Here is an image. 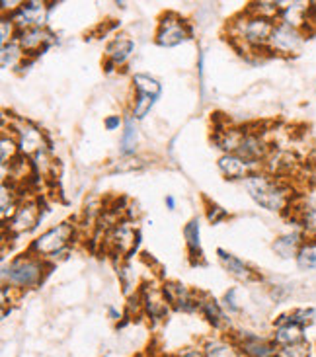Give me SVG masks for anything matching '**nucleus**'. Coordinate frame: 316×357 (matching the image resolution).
Returning <instances> with one entry per match:
<instances>
[{"mask_svg":"<svg viewBox=\"0 0 316 357\" xmlns=\"http://www.w3.org/2000/svg\"><path fill=\"white\" fill-rule=\"evenodd\" d=\"M176 357H203V351L197 348H188V349H183L182 354H178Z\"/></svg>","mask_w":316,"mask_h":357,"instance_id":"nucleus-41","label":"nucleus"},{"mask_svg":"<svg viewBox=\"0 0 316 357\" xmlns=\"http://www.w3.org/2000/svg\"><path fill=\"white\" fill-rule=\"evenodd\" d=\"M133 39H129L127 36H117V38H114L107 43V47H105V59H107V63H112L114 67H121V65H125V63L129 61V57L133 55Z\"/></svg>","mask_w":316,"mask_h":357,"instance_id":"nucleus-18","label":"nucleus"},{"mask_svg":"<svg viewBox=\"0 0 316 357\" xmlns=\"http://www.w3.org/2000/svg\"><path fill=\"white\" fill-rule=\"evenodd\" d=\"M133 88L137 90V94H143V96H153L158 100L163 86L156 78L149 77V75H135L133 77Z\"/></svg>","mask_w":316,"mask_h":357,"instance_id":"nucleus-30","label":"nucleus"},{"mask_svg":"<svg viewBox=\"0 0 316 357\" xmlns=\"http://www.w3.org/2000/svg\"><path fill=\"white\" fill-rule=\"evenodd\" d=\"M137 119L133 116H127L123 121V135H121V155L133 156L137 143H139V129H137Z\"/></svg>","mask_w":316,"mask_h":357,"instance_id":"nucleus-26","label":"nucleus"},{"mask_svg":"<svg viewBox=\"0 0 316 357\" xmlns=\"http://www.w3.org/2000/svg\"><path fill=\"white\" fill-rule=\"evenodd\" d=\"M297 266L301 270L316 271V238L303 242L297 254Z\"/></svg>","mask_w":316,"mask_h":357,"instance_id":"nucleus-31","label":"nucleus"},{"mask_svg":"<svg viewBox=\"0 0 316 357\" xmlns=\"http://www.w3.org/2000/svg\"><path fill=\"white\" fill-rule=\"evenodd\" d=\"M246 135V131H240V129H232V127H217V133L213 137L215 145L227 151V155H232L239 151L242 139Z\"/></svg>","mask_w":316,"mask_h":357,"instance_id":"nucleus-21","label":"nucleus"},{"mask_svg":"<svg viewBox=\"0 0 316 357\" xmlns=\"http://www.w3.org/2000/svg\"><path fill=\"white\" fill-rule=\"evenodd\" d=\"M276 22L271 20L256 16L246 10V14H242L236 20H232L230 24V36H232V43H242V55H244V47L246 49H262L268 47L269 38L273 33Z\"/></svg>","mask_w":316,"mask_h":357,"instance_id":"nucleus-3","label":"nucleus"},{"mask_svg":"<svg viewBox=\"0 0 316 357\" xmlns=\"http://www.w3.org/2000/svg\"><path fill=\"white\" fill-rule=\"evenodd\" d=\"M193 31L188 26V22L182 20L178 14L174 12H166L160 22H158V29L154 33V41L160 45V47H176L183 41L192 38Z\"/></svg>","mask_w":316,"mask_h":357,"instance_id":"nucleus-7","label":"nucleus"},{"mask_svg":"<svg viewBox=\"0 0 316 357\" xmlns=\"http://www.w3.org/2000/svg\"><path fill=\"white\" fill-rule=\"evenodd\" d=\"M244 188L250 193V197L268 211H285L293 203L291 202V188L278 176L258 172V174L250 176L248 180H244Z\"/></svg>","mask_w":316,"mask_h":357,"instance_id":"nucleus-1","label":"nucleus"},{"mask_svg":"<svg viewBox=\"0 0 316 357\" xmlns=\"http://www.w3.org/2000/svg\"><path fill=\"white\" fill-rule=\"evenodd\" d=\"M308 183L316 188V162H313L310 168H308Z\"/></svg>","mask_w":316,"mask_h":357,"instance_id":"nucleus-42","label":"nucleus"},{"mask_svg":"<svg viewBox=\"0 0 316 357\" xmlns=\"http://www.w3.org/2000/svg\"><path fill=\"white\" fill-rule=\"evenodd\" d=\"M200 310L203 312V317L207 319V322L213 324V328H225L227 326L225 310L220 309L219 303L209 295H200Z\"/></svg>","mask_w":316,"mask_h":357,"instance_id":"nucleus-23","label":"nucleus"},{"mask_svg":"<svg viewBox=\"0 0 316 357\" xmlns=\"http://www.w3.org/2000/svg\"><path fill=\"white\" fill-rule=\"evenodd\" d=\"M269 153L271 151H269L268 141L264 137H259V133H252V131H246V135L242 139L239 151H236V155L244 156L252 162H259V165H262V160L268 158Z\"/></svg>","mask_w":316,"mask_h":357,"instance_id":"nucleus-16","label":"nucleus"},{"mask_svg":"<svg viewBox=\"0 0 316 357\" xmlns=\"http://www.w3.org/2000/svg\"><path fill=\"white\" fill-rule=\"evenodd\" d=\"M144 162L141 158H133V156H125L123 160H119L114 166V172H133V170H141Z\"/></svg>","mask_w":316,"mask_h":357,"instance_id":"nucleus-37","label":"nucleus"},{"mask_svg":"<svg viewBox=\"0 0 316 357\" xmlns=\"http://www.w3.org/2000/svg\"><path fill=\"white\" fill-rule=\"evenodd\" d=\"M10 129H12V135L16 139V143H18L22 156H36L39 151L47 149L43 131H39V127L33 126L28 119L14 117L10 121Z\"/></svg>","mask_w":316,"mask_h":357,"instance_id":"nucleus-6","label":"nucleus"},{"mask_svg":"<svg viewBox=\"0 0 316 357\" xmlns=\"http://www.w3.org/2000/svg\"><path fill=\"white\" fill-rule=\"evenodd\" d=\"M303 242L305 241H303L301 232H289V234H283V236H279L278 241L273 242V250L281 258H297Z\"/></svg>","mask_w":316,"mask_h":357,"instance_id":"nucleus-25","label":"nucleus"},{"mask_svg":"<svg viewBox=\"0 0 316 357\" xmlns=\"http://www.w3.org/2000/svg\"><path fill=\"white\" fill-rule=\"evenodd\" d=\"M234 344L244 357H276L278 354V346L273 344V340L259 338L256 334H244L240 338H234Z\"/></svg>","mask_w":316,"mask_h":357,"instance_id":"nucleus-15","label":"nucleus"},{"mask_svg":"<svg viewBox=\"0 0 316 357\" xmlns=\"http://www.w3.org/2000/svg\"><path fill=\"white\" fill-rule=\"evenodd\" d=\"M16 36H18V28H16L14 20L10 18V16H2V20H0V38H2V47H4V45H8V43H12Z\"/></svg>","mask_w":316,"mask_h":357,"instance_id":"nucleus-36","label":"nucleus"},{"mask_svg":"<svg viewBox=\"0 0 316 357\" xmlns=\"http://www.w3.org/2000/svg\"><path fill=\"white\" fill-rule=\"evenodd\" d=\"M295 221L310 234L316 236V203L313 202H303L297 205L295 209Z\"/></svg>","mask_w":316,"mask_h":357,"instance_id":"nucleus-27","label":"nucleus"},{"mask_svg":"<svg viewBox=\"0 0 316 357\" xmlns=\"http://www.w3.org/2000/svg\"><path fill=\"white\" fill-rule=\"evenodd\" d=\"M276 357H310V346L307 340L291 346H279Z\"/></svg>","mask_w":316,"mask_h":357,"instance_id":"nucleus-33","label":"nucleus"},{"mask_svg":"<svg viewBox=\"0 0 316 357\" xmlns=\"http://www.w3.org/2000/svg\"><path fill=\"white\" fill-rule=\"evenodd\" d=\"M166 205H168V209H170V211L176 209V199H174L172 195H168V197H166Z\"/></svg>","mask_w":316,"mask_h":357,"instance_id":"nucleus-43","label":"nucleus"},{"mask_svg":"<svg viewBox=\"0 0 316 357\" xmlns=\"http://www.w3.org/2000/svg\"><path fill=\"white\" fill-rule=\"evenodd\" d=\"M183 236H186V246L190 252V260L193 266L205 264L202 252V241H200V219H192L183 227Z\"/></svg>","mask_w":316,"mask_h":357,"instance_id":"nucleus-20","label":"nucleus"},{"mask_svg":"<svg viewBox=\"0 0 316 357\" xmlns=\"http://www.w3.org/2000/svg\"><path fill=\"white\" fill-rule=\"evenodd\" d=\"M18 43L24 49L26 57L28 55H33V57H39L43 55L51 43H53V33L45 28H28V29H18Z\"/></svg>","mask_w":316,"mask_h":357,"instance_id":"nucleus-13","label":"nucleus"},{"mask_svg":"<svg viewBox=\"0 0 316 357\" xmlns=\"http://www.w3.org/2000/svg\"><path fill=\"white\" fill-rule=\"evenodd\" d=\"M163 291L172 309L182 310V312H195V310H200V295L188 289L182 283L166 281L163 285Z\"/></svg>","mask_w":316,"mask_h":357,"instance_id":"nucleus-11","label":"nucleus"},{"mask_svg":"<svg viewBox=\"0 0 316 357\" xmlns=\"http://www.w3.org/2000/svg\"><path fill=\"white\" fill-rule=\"evenodd\" d=\"M236 289H230L225 293V305L229 307V310H232V312H239V305H236Z\"/></svg>","mask_w":316,"mask_h":357,"instance_id":"nucleus-40","label":"nucleus"},{"mask_svg":"<svg viewBox=\"0 0 316 357\" xmlns=\"http://www.w3.org/2000/svg\"><path fill=\"white\" fill-rule=\"evenodd\" d=\"M20 156V149H18V143H16V139L14 135L4 129L2 131V137H0V162H2V168L6 170L8 165H12L16 158Z\"/></svg>","mask_w":316,"mask_h":357,"instance_id":"nucleus-29","label":"nucleus"},{"mask_svg":"<svg viewBox=\"0 0 316 357\" xmlns=\"http://www.w3.org/2000/svg\"><path fill=\"white\" fill-rule=\"evenodd\" d=\"M217 256H219L223 268L229 271L230 278H234L236 281H246V283H248V281L258 280V273L252 270L248 264H244V261L239 260L236 256H232L230 252L219 248V250H217Z\"/></svg>","mask_w":316,"mask_h":357,"instance_id":"nucleus-17","label":"nucleus"},{"mask_svg":"<svg viewBox=\"0 0 316 357\" xmlns=\"http://www.w3.org/2000/svg\"><path fill=\"white\" fill-rule=\"evenodd\" d=\"M273 344L276 346H291V344H299L305 342V328L299 326L295 322H289L283 317H279L276 322V332H273Z\"/></svg>","mask_w":316,"mask_h":357,"instance_id":"nucleus-19","label":"nucleus"},{"mask_svg":"<svg viewBox=\"0 0 316 357\" xmlns=\"http://www.w3.org/2000/svg\"><path fill=\"white\" fill-rule=\"evenodd\" d=\"M139 295H141V305H143V312L154 322H160L168 317V312H170V303L166 299V295H164L163 287H156V285H151V283H146L143 285V289L139 291Z\"/></svg>","mask_w":316,"mask_h":357,"instance_id":"nucleus-10","label":"nucleus"},{"mask_svg":"<svg viewBox=\"0 0 316 357\" xmlns=\"http://www.w3.org/2000/svg\"><path fill=\"white\" fill-rule=\"evenodd\" d=\"M281 10H283V6H281L279 2H268V0H262V2H252L248 12L256 14V16H262V18L276 22V18H281Z\"/></svg>","mask_w":316,"mask_h":357,"instance_id":"nucleus-32","label":"nucleus"},{"mask_svg":"<svg viewBox=\"0 0 316 357\" xmlns=\"http://www.w3.org/2000/svg\"><path fill=\"white\" fill-rule=\"evenodd\" d=\"M43 275H45L43 260L31 252H26L16 256L10 261V266L2 268V285L10 289H33L41 285Z\"/></svg>","mask_w":316,"mask_h":357,"instance_id":"nucleus-2","label":"nucleus"},{"mask_svg":"<svg viewBox=\"0 0 316 357\" xmlns=\"http://www.w3.org/2000/svg\"><path fill=\"white\" fill-rule=\"evenodd\" d=\"M20 203V195L16 193V185L12 182H4L2 183V193H0V213H2V222L6 225V222L16 215L18 211Z\"/></svg>","mask_w":316,"mask_h":357,"instance_id":"nucleus-22","label":"nucleus"},{"mask_svg":"<svg viewBox=\"0 0 316 357\" xmlns=\"http://www.w3.org/2000/svg\"><path fill=\"white\" fill-rule=\"evenodd\" d=\"M104 241L107 250L112 252V254L123 256V258H131V254L137 252L139 244H141V232L135 231L133 225L129 221H119L105 232Z\"/></svg>","mask_w":316,"mask_h":357,"instance_id":"nucleus-5","label":"nucleus"},{"mask_svg":"<svg viewBox=\"0 0 316 357\" xmlns=\"http://www.w3.org/2000/svg\"><path fill=\"white\" fill-rule=\"evenodd\" d=\"M75 238V225L73 222H59L55 227H51L41 236L31 242L29 252L39 256L41 260L45 258H55L57 254H63L67 250L68 244Z\"/></svg>","mask_w":316,"mask_h":357,"instance_id":"nucleus-4","label":"nucleus"},{"mask_svg":"<svg viewBox=\"0 0 316 357\" xmlns=\"http://www.w3.org/2000/svg\"><path fill=\"white\" fill-rule=\"evenodd\" d=\"M154 102H156V98L137 94V96H135L133 112H131V116H133L135 119H143V117H146V114L153 109Z\"/></svg>","mask_w":316,"mask_h":357,"instance_id":"nucleus-34","label":"nucleus"},{"mask_svg":"<svg viewBox=\"0 0 316 357\" xmlns=\"http://www.w3.org/2000/svg\"><path fill=\"white\" fill-rule=\"evenodd\" d=\"M203 357H244L234 340H209L203 348Z\"/></svg>","mask_w":316,"mask_h":357,"instance_id":"nucleus-24","label":"nucleus"},{"mask_svg":"<svg viewBox=\"0 0 316 357\" xmlns=\"http://www.w3.org/2000/svg\"><path fill=\"white\" fill-rule=\"evenodd\" d=\"M205 203H207V221L213 222V225L225 221V219L229 217V213L225 211L220 205H217V203L209 202V199H205Z\"/></svg>","mask_w":316,"mask_h":357,"instance_id":"nucleus-38","label":"nucleus"},{"mask_svg":"<svg viewBox=\"0 0 316 357\" xmlns=\"http://www.w3.org/2000/svg\"><path fill=\"white\" fill-rule=\"evenodd\" d=\"M41 219V207L36 199H22L18 211L4 225V231H10V234H24V232L33 231Z\"/></svg>","mask_w":316,"mask_h":357,"instance_id":"nucleus-9","label":"nucleus"},{"mask_svg":"<svg viewBox=\"0 0 316 357\" xmlns=\"http://www.w3.org/2000/svg\"><path fill=\"white\" fill-rule=\"evenodd\" d=\"M316 317V310L315 309H297L293 310V312H289V314H283V319L289 320V322H295L299 326H308V324H313L315 322Z\"/></svg>","mask_w":316,"mask_h":357,"instance_id":"nucleus-35","label":"nucleus"},{"mask_svg":"<svg viewBox=\"0 0 316 357\" xmlns=\"http://www.w3.org/2000/svg\"><path fill=\"white\" fill-rule=\"evenodd\" d=\"M305 41V33L303 29L293 28V26H287L283 22H278L276 28H273V33L269 38L268 47L271 53L276 55H283V57H289V55H297V51L303 45Z\"/></svg>","mask_w":316,"mask_h":357,"instance_id":"nucleus-8","label":"nucleus"},{"mask_svg":"<svg viewBox=\"0 0 316 357\" xmlns=\"http://www.w3.org/2000/svg\"><path fill=\"white\" fill-rule=\"evenodd\" d=\"M10 18L14 20L16 28L28 29V28H43V20H45V2L31 0V2H22Z\"/></svg>","mask_w":316,"mask_h":357,"instance_id":"nucleus-14","label":"nucleus"},{"mask_svg":"<svg viewBox=\"0 0 316 357\" xmlns=\"http://www.w3.org/2000/svg\"><path fill=\"white\" fill-rule=\"evenodd\" d=\"M0 61H2V67L4 68H16L26 63V53H24V49L18 43V39H14L12 43L2 47Z\"/></svg>","mask_w":316,"mask_h":357,"instance_id":"nucleus-28","label":"nucleus"},{"mask_svg":"<svg viewBox=\"0 0 316 357\" xmlns=\"http://www.w3.org/2000/svg\"><path fill=\"white\" fill-rule=\"evenodd\" d=\"M110 314H112V319H114V320L121 319V314H119V312H117L115 309H110Z\"/></svg>","mask_w":316,"mask_h":357,"instance_id":"nucleus-44","label":"nucleus"},{"mask_svg":"<svg viewBox=\"0 0 316 357\" xmlns=\"http://www.w3.org/2000/svg\"><path fill=\"white\" fill-rule=\"evenodd\" d=\"M219 170L227 180H248L250 176L259 172V162H252L248 158L232 153V155L220 156Z\"/></svg>","mask_w":316,"mask_h":357,"instance_id":"nucleus-12","label":"nucleus"},{"mask_svg":"<svg viewBox=\"0 0 316 357\" xmlns=\"http://www.w3.org/2000/svg\"><path fill=\"white\" fill-rule=\"evenodd\" d=\"M104 126L107 131H115V129H119V127L123 126V119H121V116H110L105 117Z\"/></svg>","mask_w":316,"mask_h":357,"instance_id":"nucleus-39","label":"nucleus"}]
</instances>
